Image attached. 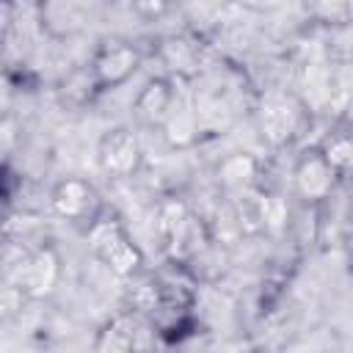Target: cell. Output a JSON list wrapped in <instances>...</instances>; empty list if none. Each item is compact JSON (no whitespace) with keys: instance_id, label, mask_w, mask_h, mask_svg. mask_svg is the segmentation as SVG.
<instances>
[{"instance_id":"6da1fadb","label":"cell","mask_w":353,"mask_h":353,"mask_svg":"<svg viewBox=\"0 0 353 353\" xmlns=\"http://www.w3.org/2000/svg\"><path fill=\"white\" fill-rule=\"evenodd\" d=\"M85 243H88L91 256L124 281L146 270L143 268V251L130 237L121 218L116 212H110L108 207L97 215V221L91 226H85Z\"/></svg>"},{"instance_id":"7a4b0ae2","label":"cell","mask_w":353,"mask_h":353,"mask_svg":"<svg viewBox=\"0 0 353 353\" xmlns=\"http://www.w3.org/2000/svg\"><path fill=\"white\" fill-rule=\"evenodd\" d=\"M256 121H259L262 141L273 149H281V146H287L303 135V130L312 121V113H309V105L298 94L270 91L259 99Z\"/></svg>"},{"instance_id":"3957f363","label":"cell","mask_w":353,"mask_h":353,"mask_svg":"<svg viewBox=\"0 0 353 353\" xmlns=\"http://www.w3.org/2000/svg\"><path fill=\"white\" fill-rule=\"evenodd\" d=\"M160 331L146 314L124 309L105 320L94 336L91 353H157Z\"/></svg>"},{"instance_id":"277c9868","label":"cell","mask_w":353,"mask_h":353,"mask_svg":"<svg viewBox=\"0 0 353 353\" xmlns=\"http://www.w3.org/2000/svg\"><path fill=\"white\" fill-rule=\"evenodd\" d=\"M157 61L165 66L168 77H188V80H196L218 66L215 50L210 47V41H204L199 33H190V30L160 39Z\"/></svg>"},{"instance_id":"5b68a950","label":"cell","mask_w":353,"mask_h":353,"mask_svg":"<svg viewBox=\"0 0 353 353\" xmlns=\"http://www.w3.org/2000/svg\"><path fill=\"white\" fill-rule=\"evenodd\" d=\"M339 188V176L336 171L328 165V160L323 157L320 146H306L292 165V193L301 204L309 207H323Z\"/></svg>"},{"instance_id":"8992f818","label":"cell","mask_w":353,"mask_h":353,"mask_svg":"<svg viewBox=\"0 0 353 353\" xmlns=\"http://www.w3.org/2000/svg\"><path fill=\"white\" fill-rule=\"evenodd\" d=\"M99 168L113 179H130L143 168V141L132 127H110L97 143Z\"/></svg>"},{"instance_id":"52a82bcc","label":"cell","mask_w":353,"mask_h":353,"mask_svg":"<svg viewBox=\"0 0 353 353\" xmlns=\"http://www.w3.org/2000/svg\"><path fill=\"white\" fill-rule=\"evenodd\" d=\"M50 207L58 218H63L69 223L91 226L97 221V215L105 210V201L88 179L66 176V179L55 182V188L50 190Z\"/></svg>"},{"instance_id":"ba28073f","label":"cell","mask_w":353,"mask_h":353,"mask_svg":"<svg viewBox=\"0 0 353 353\" xmlns=\"http://www.w3.org/2000/svg\"><path fill=\"white\" fill-rule=\"evenodd\" d=\"M58 279H61V256L52 245H36L30 256L11 276H6V281L17 284L30 301L47 298L55 290Z\"/></svg>"},{"instance_id":"9c48e42d","label":"cell","mask_w":353,"mask_h":353,"mask_svg":"<svg viewBox=\"0 0 353 353\" xmlns=\"http://www.w3.org/2000/svg\"><path fill=\"white\" fill-rule=\"evenodd\" d=\"M141 50L130 41H121V39H110L105 44H99V50L94 52V58L88 61L91 69H94V77L99 83L102 91L108 88H116L121 83H127L135 69L141 66Z\"/></svg>"},{"instance_id":"30bf717a","label":"cell","mask_w":353,"mask_h":353,"mask_svg":"<svg viewBox=\"0 0 353 353\" xmlns=\"http://www.w3.org/2000/svg\"><path fill=\"white\" fill-rule=\"evenodd\" d=\"M171 108H174V83L168 74H160V77H152L149 83H143V88L132 99L135 121L152 132H160Z\"/></svg>"},{"instance_id":"8fae6325","label":"cell","mask_w":353,"mask_h":353,"mask_svg":"<svg viewBox=\"0 0 353 353\" xmlns=\"http://www.w3.org/2000/svg\"><path fill=\"white\" fill-rule=\"evenodd\" d=\"M265 165L256 154L251 152H229L215 163V185L221 188L223 196H237L243 190L251 188H262L259 176H262Z\"/></svg>"},{"instance_id":"7c38bea8","label":"cell","mask_w":353,"mask_h":353,"mask_svg":"<svg viewBox=\"0 0 353 353\" xmlns=\"http://www.w3.org/2000/svg\"><path fill=\"white\" fill-rule=\"evenodd\" d=\"M193 215V207L182 196H163L154 204V234L160 240V248L171 240V234Z\"/></svg>"},{"instance_id":"4fadbf2b","label":"cell","mask_w":353,"mask_h":353,"mask_svg":"<svg viewBox=\"0 0 353 353\" xmlns=\"http://www.w3.org/2000/svg\"><path fill=\"white\" fill-rule=\"evenodd\" d=\"M323 157L328 160V165L336 171L339 182L353 179V135L345 130H334L328 135H323V141L317 143Z\"/></svg>"},{"instance_id":"5bb4252c","label":"cell","mask_w":353,"mask_h":353,"mask_svg":"<svg viewBox=\"0 0 353 353\" xmlns=\"http://www.w3.org/2000/svg\"><path fill=\"white\" fill-rule=\"evenodd\" d=\"M99 91H102V88H99V83H97V77H94L91 63L72 69V72H69V74L61 80V85H58L61 99H63L66 105H74V108L88 105V102H91V99H94Z\"/></svg>"},{"instance_id":"9a60e30c","label":"cell","mask_w":353,"mask_h":353,"mask_svg":"<svg viewBox=\"0 0 353 353\" xmlns=\"http://www.w3.org/2000/svg\"><path fill=\"white\" fill-rule=\"evenodd\" d=\"M292 229V210L287 204V196L268 190L265 193V218H262V234L279 240Z\"/></svg>"},{"instance_id":"2e32d148","label":"cell","mask_w":353,"mask_h":353,"mask_svg":"<svg viewBox=\"0 0 353 353\" xmlns=\"http://www.w3.org/2000/svg\"><path fill=\"white\" fill-rule=\"evenodd\" d=\"M28 301H30V298H28L17 284L3 281V314H6V320L22 314V306H25Z\"/></svg>"},{"instance_id":"e0dca14e","label":"cell","mask_w":353,"mask_h":353,"mask_svg":"<svg viewBox=\"0 0 353 353\" xmlns=\"http://www.w3.org/2000/svg\"><path fill=\"white\" fill-rule=\"evenodd\" d=\"M339 130H345V132L353 135V99L347 102V108H345L342 116H339Z\"/></svg>"},{"instance_id":"ac0fdd59","label":"cell","mask_w":353,"mask_h":353,"mask_svg":"<svg viewBox=\"0 0 353 353\" xmlns=\"http://www.w3.org/2000/svg\"><path fill=\"white\" fill-rule=\"evenodd\" d=\"M347 243H350V248H353V226H350V240H347Z\"/></svg>"},{"instance_id":"d6986e66","label":"cell","mask_w":353,"mask_h":353,"mask_svg":"<svg viewBox=\"0 0 353 353\" xmlns=\"http://www.w3.org/2000/svg\"><path fill=\"white\" fill-rule=\"evenodd\" d=\"M323 353H331V350H323Z\"/></svg>"}]
</instances>
